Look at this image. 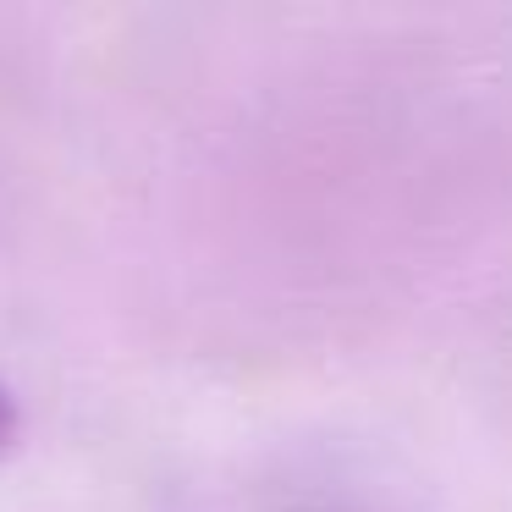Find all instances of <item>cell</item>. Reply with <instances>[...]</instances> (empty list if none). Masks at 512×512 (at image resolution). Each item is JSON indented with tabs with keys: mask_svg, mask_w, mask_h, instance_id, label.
I'll use <instances>...</instances> for the list:
<instances>
[{
	"mask_svg": "<svg viewBox=\"0 0 512 512\" xmlns=\"http://www.w3.org/2000/svg\"><path fill=\"white\" fill-rule=\"evenodd\" d=\"M17 435H23V408H17L12 391L0 386V452H6V446H17Z\"/></svg>",
	"mask_w": 512,
	"mask_h": 512,
	"instance_id": "6da1fadb",
	"label": "cell"
}]
</instances>
